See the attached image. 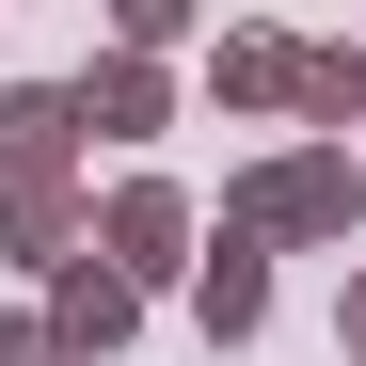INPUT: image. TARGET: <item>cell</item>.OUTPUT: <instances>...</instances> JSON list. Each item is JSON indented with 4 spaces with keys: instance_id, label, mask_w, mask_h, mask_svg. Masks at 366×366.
Returning a JSON list of instances; mask_svg holds the SVG:
<instances>
[{
    "instance_id": "6da1fadb",
    "label": "cell",
    "mask_w": 366,
    "mask_h": 366,
    "mask_svg": "<svg viewBox=\"0 0 366 366\" xmlns=\"http://www.w3.org/2000/svg\"><path fill=\"white\" fill-rule=\"evenodd\" d=\"M350 207H366V192H350L335 144H287V159H239V175H223V223L255 239V255H271V239H350Z\"/></svg>"
},
{
    "instance_id": "7a4b0ae2",
    "label": "cell",
    "mask_w": 366,
    "mask_h": 366,
    "mask_svg": "<svg viewBox=\"0 0 366 366\" xmlns=\"http://www.w3.org/2000/svg\"><path fill=\"white\" fill-rule=\"evenodd\" d=\"M192 239H207V207L175 192V175H128V192L96 207V271L128 287V302H144V287H192Z\"/></svg>"
},
{
    "instance_id": "3957f363",
    "label": "cell",
    "mask_w": 366,
    "mask_h": 366,
    "mask_svg": "<svg viewBox=\"0 0 366 366\" xmlns=\"http://www.w3.org/2000/svg\"><path fill=\"white\" fill-rule=\"evenodd\" d=\"M64 112H80V144H159V128H175V64H128V48H96V64L64 80Z\"/></svg>"
},
{
    "instance_id": "277c9868",
    "label": "cell",
    "mask_w": 366,
    "mask_h": 366,
    "mask_svg": "<svg viewBox=\"0 0 366 366\" xmlns=\"http://www.w3.org/2000/svg\"><path fill=\"white\" fill-rule=\"evenodd\" d=\"M128 335H144V302L112 287L96 255H64V271H48V350H64V366H112Z\"/></svg>"
},
{
    "instance_id": "5b68a950",
    "label": "cell",
    "mask_w": 366,
    "mask_h": 366,
    "mask_svg": "<svg viewBox=\"0 0 366 366\" xmlns=\"http://www.w3.org/2000/svg\"><path fill=\"white\" fill-rule=\"evenodd\" d=\"M32 175H80V112H64V80H0V192H32Z\"/></svg>"
},
{
    "instance_id": "8992f818",
    "label": "cell",
    "mask_w": 366,
    "mask_h": 366,
    "mask_svg": "<svg viewBox=\"0 0 366 366\" xmlns=\"http://www.w3.org/2000/svg\"><path fill=\"white\" fill-rule=\"evenodd\" d=\"M0 255H16V271L96 255V192H80V175H32V192H0Z\"/></svg>"
},
{
    "instance_id": "52a82bcc",
    "label": "cell",
    "mask_w": 366,
    "mask_h": 366,
    "mask_svg": "<svg viewBox=\"0 0 366 366\" xmlns=\"http://www.w3.org/2000/svg\"><path fill=\"white\" fill-rule=\"evenodd\" d=\"M192 319H207L223 350H239V335L271 319V255H255L239 223H207V239H192Z\"/></svg>"
},
{
    "instance_id": "ba28073f",
    "label": "cell",
    "mask_w": 366,
    "mask_h": 366,
    "mask_svg": "<svg viewBox=\"0 0 366 366\" xmlns=\"http://www.w3.org/2000/svg\"><path fill=\"white\" fill-rule=\"evenodd\" d=\"M287 112H302V128H319V144L350 159V128H366V32H350V48H302V80H287Z\"/></svg>"
},
{
    "instance_id": "9c48e42d",
    "label": "cell",
    "mask_w": 366,
    "mask_h": 366,
    "mask_svg": "<svg viewBox=\"0 0 366 366\" xmlns=\"http://www.w3.org/2000/svg\"><path fill=\"white\" fill-rule=\"evenodd\" d=\"M207 80H223V112H287V80H302V32H223V48H207Z\"/></svg>"
},
{
    "instance_id": "30bf717a",
    "label": "cell",
    "mask_w": 366,
    "mask_h": 366,
    "mask_svg": "<svg viewBox=\"0 0 366 366\" xmlns=\"http://www.w3.org/2000/svg\"><path fill=\"white\" fill-rule=\"evenodd\" d=\"M112 48H128V64H175V48H192V0H112Z\"/></svg>"
},
{
    "instance_id": "8fae6325",
    "label": "cell",
    "mask_w": 366,
    "mask_h": 366,
    "mask_svg": "<svg viewBox=\"0 0 366 366\" xmlns=\"http://www.w3.org/2000/svg\"><path fill=\"white\" fill-rule=\"evenodd\" d=\"M0 366H64V350H48V319H0Z\"/></svg>"
},
{
    "instance_id": "7c38bea8",
    "label": "cell",
    "mask_w": 366,
    "mask_h": 366,
    "mask_svg": "<svg viewBox=\"0 0 366 366\" xmlns=\"http://www.w3.org/2000/svg\"><path fill=\"white\" fill-rule=\"evenodd\" d=\"M335 350H350V366H366V271H350V302H335Z\"/></svg>"
},
{
    "instance_id": "4fadbf2b",
    "label": "cell",
    "mask_w": 366,
    "mask_h": 366,
    "mask_svg": "<svg viewBox=\"0 0 366 366\" xmlns=\"http://www.w3.org/2000/svg\"><path fill=\"white\" fill-rule=\"evenodd\" d=\"M350 192H366V159H350Z\"/></svg>"
}]
</instances>
